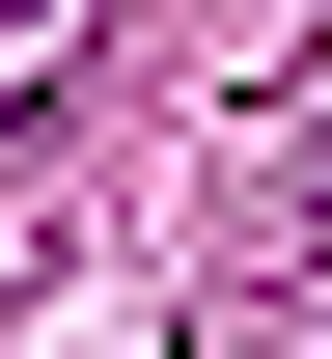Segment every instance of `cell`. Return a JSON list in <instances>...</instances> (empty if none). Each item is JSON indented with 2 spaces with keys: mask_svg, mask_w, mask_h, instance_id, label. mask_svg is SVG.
Masks as SVG:
<instances>
[{
  "mask_svg": "<svg viewBox=\"0 0 332 359\" xmlns=\"http://www.w3.org/2000/svg\"><path fill=\"white\" fill-rule=\"evenodd\" d=\"M84 28H111V0H0V138H28L55 83H84Z\"/></svg>",
  "mask_w": 332,
  "mask_h": 359,
  "instance_id": "1",
  "label": "cell"
}]
</instances>
